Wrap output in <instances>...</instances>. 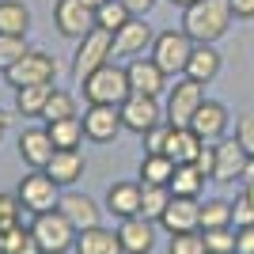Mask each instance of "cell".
Listing matches in <instances>:
<instances>
[{"label": "cell", "mask_w": 254, "mask_h": 254, "mask_svg": "<svg viewBox=\"0 0 254 254\" xmlns=\"http://www.w3.org/2000/svg\"><path fill=\"white\" fill-rule=\"evenodd\" d=\"M126 76H129V91H137V95H152V99L163 95V91H167V80H171L152 57H129Z\"/></svg>", "instance_id": "15"}, {"label": "cell", "mask_w": 254, "mask_h": 254, "mask_svg": "<svg viewBox=\"0 0 254 254\" xmlns=\"http://www.w3.org/2000/svg\"><path fill=\"white\" fill-rule=\"evenodd\" d=\"M8 126H11V114L0 110V144H4V137H8Z\"/></svg>", "instance_id": "47"}, {"label": "cell", "mask_w": 254, "mask_h": 254, "mask_svg": "<svg viewBox=\"0 0 254 254\" xmlns=\"http://www.w3.org/2000/svg\"><path fill=\"white\" fill-rule=\"evenodd\" d=\"M167 254H209L205 251V235L201 232H186V235H171Z\"/></svg>", "instance_id": "37"}, {"label": "cell", "mask_w": 254, "mask_h": 254, "mask_svg": "<svg viewBox=\"0 0 254 254\" xmlns=\"http://www.w3.org/2000/svg\"><path fill=\"white\" fill-rule=\"evenodd\" d=\"M235 140H239V148L254 159V114H239L235 118Z\"/></svg>", "instance_id": "39"}, {"label": "cell", "mask_w": 254, "mask_h": 254, "mask_svg": "<svg viewBox=\"0 0 254 254\" xmlns=\"http://www.w3.org/2000/svg\"><path fill=\"white\" fill-rule=\"evenodd\" d=\"M84 4L87 8H99V4H106V0H84Z\"/></svg>", "instance_id": "49"}, {"label": "cell", "mask_w": 254, "mask_h": 254, "mask_svg": "<svg viewBox=\"0 0 254 254\" xmlns=\"http://www.w3.org/2000/svg\"><path fill=\"white\" fill-rule=\"evenodd\" d=\"M239 197H247V201L254 205V163H251V171H247V179H243V193Z\"/></svg>", "instance_id": "46"}, {"label": "cell", "mask_w": 254, "mask_h": 254, "mask_svg": "<svg viewBox=\"0 0 254 254\" xmlns=\"http://www.w3.org/2000/svg\"><path fill=\"white\" fill-rule=\"evenodd\" d=\"M0 34H31V8L23 0H0Z\"/></svg>", "instance_id": "27"}, {"label": "cell", "mask_w": 254, "mask_h": 254, "mask_svg": "<svg viewBox=\"0 0 254 254\" xmlns=\"http://www.w3.org/2000/svg\"><path fill=\"white\" fill-rule=\"evenodd\" d=\"M159 228L167 235H186V232H201V201H193V197H175L171 193L167 209L159 216Z\"/></svg>", "instance_id": "11"}, {"label": "cell", "mask_w": 254, "mask_h": 254, "mask_svg": "<svg viewBox=\"0 0 254 254\" xmlns=\"http://www.w3.org/2000/svg\"><path fill=\"white\" fill-rule=\"evenodd\" d=\"M163 95H167L163 99V122L167 126H190L193 110L205 103V87L186 80V76H175V84H167Z\"/></svg>", "instance_id": "6"}, {"label": "cell", "mask_w": 254, "mask_h": 254, "mask_svg": "<svg viewBox=\"0 0 254 254\" xmlns=\"http://www.w3.org/2000/svg\"><path fill=\"white\" fill-rule=\"evenodd\" d=\"M209 228H232V201H224V197L201 201V232Z\"/></svg>", "instance_id": "33"}, {"label": "cell", "mask_w": 254, "mask_h": 254, "mask_svg": "<svg viewBox=\"0 0 254 254\" xmlns=\"http://www.w3.org/2000/svg\"><path fill=\"white\" fill-rule=\"evenodd\" d=\"M15 224H23V205L15 193H0V235L11 232Z\"/></svg>", "instance_id": "38"}, {"label": "cell", "mask_w": 254, "mask_h": 254, "mask_svg": "<svg viewBox=\"0 0 254 254\" xmlns=\"http://www.w3.org/2000/svg\"><path fill=\"white\" fill-rule=\"evenodd\" d=\"M80 87H84L87 103H103V106H122L129 95H133V91H129L126 64H118V61H106L103 68H95Z\"/></svg>", "instance_id": "2"}, {"label": "cell", "mask_w": 254, "mask_h": 254, "mask_svg": "<svg viewBox=\"0 0 254 254\" xmlns=\"http://www.w3.org/2000/svg\"><path fill=\"white\" fill-rule=\"evenodd\" d=\"M190 53H193V38L182 27H167V31H159L156 38H152V50L148 57L163 68V72L175 80V76L186 72V61H190Z\"/></svg>", "instance_id": "3"}, {"label": "cell", "mask_w": 254, "mask_h": 254, "mask_svg": "<svg viewBox=\"0 0 254 254\" xmlns=\"http://www.w3.org/2000/svg\"><path fill=\"white\" fill-rule=\"evenodd\" d=\"M232 8H228V0H197L190 8H182V31L190 34L193 42H205V46H216L224 34L232 31Z\"/></svg>", "instance_id": "1"}, {"label": "cell", "mask_w": 254, "mask_h": 254, "mask_svg": "<svg viewBox=\"0 0 254 254\" xmlns=\"http://www.w3.org/2000/svg\"><path fill=\"white\" fill-rule=\"evenodd\" d=\"M220 68H224V57H220V50L216 46H205V42H193V53H190V61H186V80H193V84H201V87H209L216 76H220Z\"/></svg>", "instance_id": "22"}, {"label": "cell", "mask_w": 254, "mask_h": 254, "mask_svg": "<svg viewBox=\"0 0 254 254\" xmlns=\"http://www.w3.org/2000/svg\"><path fill=\"white\" fill-rule=\"evenodd\" d=\"M31 235L42 254H68L76 247V228L64 220L61 209H50V212H38L31 220Z\"/></svg>", "instance_id": "4"}, {"label": "cell", "mask_w": 254, "mask_h": 254, "mask_svg": "<svg viewBox=\"0 0 254 254\" xmlns=\"http://www.w3.org/2000/svg\"><path fill=\"white\" fill-rule=\"evenodd\" d=\"M57 209L64 212V220L72 224L76 232H87V228H99L103 224V205L95 201V197H87V193H76V190H68V193H61V201H57Z\"/></svg>", "instance_id": "16"}, {"label": "cell", "mask_w": 254, "mask_h": 254, "mask_svg": "<svg viewBox=\"0 0 254 254\" xmlns=\"http://www.w3.org/2000/svg\"><path fill=\"white\" fill-rule=\"evenodd\" d=\"M251 163H254V159L247 156L243 148H239V140H235V137L216 140V175H212V182H220V186H232V182L247 179Z\"/></svg>", "instance_id": "13"}, {"label": "cell", "mask_w": 254, "mask_h": 254, "mask_svg": "<svg viewBox=\"0 0 254 254\" xmlns=\"http://www.w3.org/2000/svg\"><path fill=\"white\" fill-rule=\"evenodd\" d=\"M80 122H84V137H87V140H95V144H110V140H118V133H122L118 106L87 103V106H84V114H80Z\"/></svg>", "instance_id": "14"}, {"label": "cell", "mask_w": 254, "mask_h": 254, "mask_svg": "<svg viewBox=\"0 0 254 254\" xmlns=\"http://www.w3.org/2000/svg\"><path fill=\"white\" fill-rule=\"evenodd\" d=\"M129 19H133V15H129V8L122 4V0H106V4H99V8H95V27H99V31L118 34Z\"/></svg>", "instance_id": "31"}, {"label": "cell", "mask_w": 254, "mask_h": 254, "mask_svg": "<svg viewBox=\"0 0 254 254\" xmlns=\"http://www.w3.org/2000/svg\"><path fill=\"white\" fill-rule=\"evenodd\" d=\"M251 224H254V205L247 197L232 201V228H251Z\"/></svg>", "instance_id": "41"}, {"label": "cell", "mask_w": 254, "mask_h": 254, "mask_svg": "<svg viewBox=\"0 0 254 254\" xmlns=\"http://www.w3.org/2000/svg\"><path fill=\"white\" fill-rule=\"evenodd\" d=\"M171 175H175V159L167 152H144L140 156V167H137L140 186H167Z\"/></svg>", "instance_id": "25"}, {"label": "cell", "mask_w": 254, "mask_h": 254, "mask_svg": "<svg viewBox=\"0 0 254 254\" xmlns=\"http://www.w3.org/2000/svg\"><path fill=\"white\" fill-rule=\"evenodd\" d=\"M118 118H122V129H129V133H137V137H144L152 126H159L163 122V103L152 95H133L126 99V103L118 106Z\"/></svg>", "instance_id": "9"}, {"label": "cell", "mask_w": 254, "mask_h": 254, "mask_svg": "<svg viewBox=\"0 0 254 254\" xmlns=\"http://www.w3.org/2000/svg\"><path fill=\"white\" fill-rule=\"evenodd\" d=\"M235 19H254V0H228Z\"/></svg>", "instance_id": "44"}, {"label": "cell", "mask_w": 254, "mask_h": 254, "mask_svg": "<svg viewBox=\"0 0 254 254\" xmlns=\"http://www.w3.org/2000/svg\"><path fill=\"white\" fill-rule=\"evenodd\" d=\"M84 171H87V159L80 148H57L50 156V163H46V175H50L57 186H76V182L84 179Z\"/></svg>", "instance_id": "20"}, {"label": "cell", "mask_w": 254, "mask_h": 254, "mask_svg": "<svg viewBox=\"0 0 254 254\" xmlns=\"http://www.w3.org/2000/svg\"><path fill=\"white\" fill-rule=\"evenodd\" d=\"M175 8H190V4H197V0H171Z\"/></svg>", "instance_id": "48"}, {"label": "cell", "mask_w": 254, "mask_h": 254, "mask_svg": "<svg viewBox=\"0 0 254 254\" xmlns=\"http://www.w3.org/2000/svg\"><path fill=\"white\" fill-rule=\"evenodd\" d=\"M235 254H254V224L235 228Z\"/></svg>", "instance_id": "43"}, {"label": "cell", "mask_w": 254, "mask_h": 254, "mask_svg": "<svg viewBox=\"0 0 254 254\" xmlns=\"http://www.w3.org/2000/svg\"><path fill=\"white\" fill-rule=\"evenodd\" d=\"M103 209L114 216V220H129V216H140V179H118L110 182V190L103 197Z\"/></svg>", "instance_id": "18"}, {"label": "cell", "mask_w": 254, "mask_h": 254, "mask_svg": "<svg viewBox=\"0 0 254 254\" xmlns=\"http://www.w3.org/2000/svg\"><path fill=\"white\" fill-rule=\"evenodd\" d=\"M122 4H126L129 15H137V19H144V15L156 8V0H122Z\"/></svg>", "instance_id": "45"}, {"label": "cell", "mask_w": 254, "mask_h": 254, "mask_svg": "<svg viewBox=\"0 0 254 254\" xmlns=\"http://www.w3.org/2000/svg\"><path fill=\"white\" fill-rule=\"evenodd\" d=\"M76 254H122V243H118V232L110 228H87V232H76Z\"/></svg>", "instance_id": "24"}, {"label": "cell", "mask_w": 254, "mask_h": 254, "mask_svg": "<svg viewBox=\"0 0 254 254\" xmlns=\"http://www.w3.org/2000/svg\"><path fill=\"white\" fill-rule=\"evenodd\" d=\"M201 235L209 254H235V228H209Z\"/></svg>", "instance_id": "35"}, {"label": "cell", "mask_w": 254, "mask_h": 254, "mask_svg": "<svg viewBox=\"0 0 254 254\" xmlns=\"http://www.w3.org/2000/svg\"><path fill=\"white\" fill-rule=\"evenodd\" d=\"M205 148V140L193 133L190 126H171L167 133V144H163V152H167L175 163H193L197 159V152Z\"/></svg>", "instance_id": "23"}, {"label": "cell", "mask_w": 254, "mask_h": 254, "mask_svg": "<svg viewBox=\"0 0 254 254\" xmlns=\"http://www.w3.org/2000/svg\"><path fill=\"white\" fill-rule=\"evenodd\" d=\"M167 133H171V126H167V122H159V126H152L148 133L140 137L144 152H163V144H167Z\"/></svg>", "instance_id": "40"}, {"label": "cell", "mask_w": 254, "mask_h": 254, "mask_svg": "<svg viewBox=\"0 0 254 254\" xmlns=\"http://www.w3.org/2000/svg\"><path fill=\"white\" fill-rule=\"evenodd\" d=\"M53 27H57V34L80 42L95 27V8H87L84 0H53Z\"/></svg>", "instance_id": "10"}, {"label": "cell", "mask_w": 254, "mask_h": 254, "mask_svg": "<svg viewBox=\"0 0 254 254\" xmlns=\"http://www.w3.org/2000/svg\"><path fill=\"white\" fill-rule=\"evenodd\" d=\"M152 38H156V31H152L144 19L133 15V19L114 34V57H144V53L152 50Z\"/></svg>", "instance_id": "21"}, {"label": "cell", "mask_w": 254, "mask_h": 254, "mask_svg": "<svg viewBox=\"0 0 254 254\" xmlns=\"http://www.w3.org/2000/svg\"><path fill=\"white\" fill-rule=\"evenodd\" d=\"M15 148H19V159L31 171H46L50 156L57 152V148H53V140H50V133H46V126H27L19 133V140H15Z\"/></svg>", "instance_id": "19"}, {"label": "cell", "mask_w": 254, "mask_h": 254, "mask_svg": "<svg viewBox=\"0 0 254 254\" xmlns=\"http://www.w3.org/2000/svg\"><path fill=\"white\" fill-rule=\"evenodd\" d=\"M15 197H19L23 212H31V216H38V212H50L57 209V201H61V186L46 175V171H27L19 179V190H15Z\"/></svg>", "instance_id": "8"}, {"label": "cell", "mask_w": 254, "mask_h": 254, "mask_svg": "<svg viewBox=\"0 0 254 254\" xmlns=\"http://www.w3.org/2000/svg\"><path fill=\"white\" fill-rule=\"evenodd\" d=\"M156 220L148 216H129V220H118V243H122V254H152L156 247Z\"/></svg>", "instance_id": "17"}, {"label": "cell", "mask_w": 254, "mask_h": 254, "mask_svg": "<svg viewBox=\"0 0 254 254\" xmlns=\"http://www.w3.org/2000/svg\"><path fill=\"white\" fill-rule=\"evenodd\" d=\"M205 175L197 167H193V163H175V175H171V193H175V197H193V201H197V197H201V190H205Z\"/></svg>", "instance_id": "26"}, {"label": "cell", "mask_w": 254, "mask_h": 254, "mask_svg": "<svg viewBox=\"0 0 254 254\" xmlns=\"http://www.w3.org/2000/svg\"><path fill=\"white\" fill-rule=\"evenodd\" d=\"M64 118H80V103H76L72 91H61V87H53L50 99H46V110H42V122H64Z\"/></svg>", "instance_id": "29"}, {"label": "cell", "mask_w": 254, "mask_h": 254, "mask_svg": "<svg viewBox=\"0 0 254 254\" xmlns=\"http://www.w3.org/2000/svg\"><path fill=\"white\" fill-rule=\"evenodd\" d=\"M0 254H42V251H38V243H34L31 228L15 224L11 232H4V235H0Z\"/></svg>", "instance_id": "32"}, {"label": "cell", "mask_w": 254, "mask_h": 254, "mask_svg": "<svg viewBox=\"0 0 254 254\" xmlns=\"http://www.w3.org/2000/svg\"><path fill=\"white\" fill-rule=\"evenodd\" d=\"M4 80L15 91L19 87H34V84H53L57 80V61L46 50H27L11 68H4Z\"/></svg>", "instance_id": "7"}, {"label": "cell", "mask_w": 254, "mask_h": 254, "mask_svg": "<svg viewBox=\"0 0 254 254\" xmlns=\"http://www.w3.org/2000/svg\"><path fill=\"white\" fill-rule=\"evenodd\" d=\"M193 167L212 182V175H216V144H205V148L197 152V159H193Z\"/></svg>", "instance_id": "42"}, {"label": "cell", "mask_w": 254, "mask_h": 254, "mask_svg": "<svg viewBox=\"0 0 254 254\" xmlns=\"http://www.w3.org/2000/svg\"><path fill=\"white\" fill-rule=\"evenodd\" d=\"M171 201V186H140V216L159 220Z\"/></svg>", "instance_id": "34"}, {"label": "cell", "mask_w": 254, "mask_h": 254, "mask_svg": "<svg viewBox=\"0 0 254 254\" xmlns=\"http://www.w3.org/2000/svg\"><path fill=\"white\" fill-rule=\"evenodd\" d=\"M46 133H50L53 148H80L84 144V122L80 118H64V122H50L46 126Z\"/></svg>", "instance_id": "28"}, {"label": "cell", "mask_w": 254, "mask_h": 254, "mask_svg": "<svg viewBox=\"0 0 254 254\" xmlns=\"http://www.w3.org/2000/svg\"><path fill=\"white\" fill-rule=\"evenodd\" d=\"M53 84H34V87H19L15 91V114L23 118H42L46 110V99H50Z\"/></svg>", "instance_id": "30"}, {"label": "cell", "mask_w": 254, "mask_h": 254, "mask_svg": "<svg viewBox=\"0 0 254 254\" xmlns=\"http://www.w3.org/2000/svg\"><path fill=\"white\" fill-rule=\"evenodd\" d=\"M228 126H232V114H228V106L216 103V99H205V103L193 110V118H190V129L205 140V144L224 140L228 137Z\"/></svg>", "instance_id": "12"}, {"label": "cell", "mask_w": 254, "mask_h": 254, "mask_svg": "<svg viewBox=\"0 0 254 254\" xmlns=\"http://www.w3.org/2000/svg\"><path fill=\"white\" fill-rule=\"evenodd\" d=\"M27 50H31V46H27V38H19V34H0V72H4V68H11V64L19 61Z\"/></svg>", "instance_id": "36"}, {"label": "cell", "mask_w": 254, "mask_h": 254, "mask_svg": "<svg viewBox=\"0 0 254 254\" xmlns=\"http://www.w3.org/2000/svg\"><path fill=\"white\" fill-rule=\"evenodd\" d=\"M110 57H114V34L91 27V31L76 42V53H72V80H76V84H84L87 76L95 72V68H103Z\"/></svg>", "instance_id": "5"}]
</instances>
